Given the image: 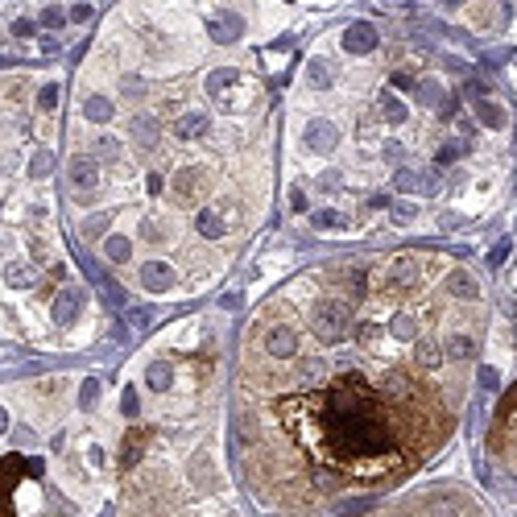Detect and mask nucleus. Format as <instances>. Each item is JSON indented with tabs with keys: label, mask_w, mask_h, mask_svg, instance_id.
I'll use <instances>...</instances> for the list:
<instances>
[{
	"label": "nucleus",
	"mask_w": 517,
	"mask_h": 517,
	"mask_svg": "<svg viewBox=\"0 0 517 517\" xmlns=\"http://www.w3.org/2000/svg\"><path fill=\"white\" fill-rule=\"evenodd\" d=\"M323 455L352 476H381L402 464V426L393 402L376 397L360 376H339L311 402Z\"/></svg>",
	"instance_id": "1"
},
{
	"label": "nucleus",
	"mask_w": 517,
	"mask_h": 517,
	"mask_svg": "<svg viewBox=\"0 0 517 517\" xmlns=\"http://www.w3.org/2000/svg\"><path fill=\"white\" fill-rule=\"evenodd\" d=\"M348 327H352V306L339 302V298H323V302L311 311V331H315L319 339H327V344L344 339Z\"/></svg>",
	"instance_id": "2"
},
{
	"label": "nucleus",
	"mask_w": 517,
	"mask_h": 517,
	"mask_svg": "<svg viewBox=\"0 0 517 517\" xmlns=\"http://www.w3.org/2000/svg\"><path fill=\"white\" fill-rule=\"evenodd\" d=\"M42 464L34 460H21V455H8V460H0V517H13V493H17V484L25 480V476H38Z\"/></svg>",
	"instance_id": "3"
},
{
	"label": "nucleus",
	"mask_w": 517,
	"mask_h": 517,
	"mask_svg": "<svg viewBox=\"0 0 517 517\" xmlns=\"http://www.w3.org/2000/svg\"><path fill=\"white\" fill-rule=\"evenodd\" d=\"M66 178H71V187L79 190V194H92L95 187H99V166H95L92 157H71L66 162Z\"/></svg>",
	"instance_id": "4"
},
{
	"label": "nucleus",
	"mask_w": 517,
	"mask_h": 517,
	"mask_svg": "<svg viewBox=\"0 0 517 517\" xmlns=\"http://www.w3.org/2000/svg\"><path fill=\"white\" fill-rule=\"evenodd\" d=\"M79 306H83V294H79L75 285L58 290V294H54V323H58V327L75 323V319H79Z\"/></svg>",
	"instance_id": "5"
},
{
	"label": "nucleus",
	"mask_w": 517,
	"mask_h": 517,
	"mask_svg": "<svg viewBox=\"0 0 517 517\" xmlns=\"http://www.w3.org/2000/svg\"><path fill=\"white\" fill-rule=\"evenodd\" d=\"M265 352H269V356H278V360L298 356V335H294L290 327H274V331H269V339H265Z\"/></svg>",
	"instance_id": "6"
},
{
	"label": "nucleus",
	"mask_w": 517,
	"mask_h": 517,
	"mask_svg": "<svg viewBox=\"0 0 517 517\" xmlns=\"http://www.w3.org/2000/svg\"><path fill=\"white\" fill-rule=\"evenodd\" d=\"M141 285L145 290H170V285H174V269L162 265V261H149L141 269Z\"/></svg>",
	"instance_id": "7"
},
{
	"label": "nucleus",
	"mask_w": 517,
	"mask_h": 517,
	"mask_svg": "<svg viewBox=\"0 0 517 517\" xmlns=\"http://www.w3.org/2000/svg\"><path fill=\"white\" fill-rule=\"evenodd\" d=\"M207 133V116L203 112H190L183 120H174V137H183V141H194V137H203Z\"/></svg>",
	"instance_id": "8"
},
{
	"label": "nucleus",
	"mask_w": 517,
	"mask_h": 517,
	"mask_svg": "<svg viewBox=\"0 0 517 517\" xmlns=\"http://www.w3.org/2000/svg\"><path fill=\"white\" fill-rule=\"evenodd\" d=\"M34 278H38V274H34V265H25V261H8V265H4V282L13 285V290H29Z\"/></svg>",
	"instance_id": "9"
},
{
	"label": "nucleus",
	"mask_w": 517,
	"mask_h": 517,
	"mask_svg": "<svg viewBox=\"0 0 517 517\" xmlns=\"http://www.w3.org/2000/svg\"><path fill=\"white\" fill-rule=\"evenodd\" d=\"M306 145H311L315 153H327V149H335V129H331V125H323V120H315V125L306 129Z\"/></svg>",
	"instance_id": "10"
},
{
	"label": "nucleus",
	"mask_w": 517,
	"mask_h": 517,
	"mask_svg": "<svg viewBox=\"0 0 517 517\" xmlns=\"http://www.w3.org/2000/svg\"><path fill=\"white\" fill-rule=\"evenodd\" d=\"M199 174H203V170H194V166L178 170V174H174V194H178V199H194L199 187H203V178H199Z\"/></svg>",
	"instance_id": "11"
},
{
	"label": "nucleus",
	"mask_w": 517,
	"mask_h": 517,
	"mask_svg": "<svg viewBox=\"0 0 517 517\" xmlns=\"http://www.w3.org/2000/svg\"><path fill=\"white\" fill-rule=\"evenodd\" d=\"M344 46L352 50V54H360V50H373V46H376L373 25H352V29L344 34Z\"/></svg>",
	"instance_id": "12"
},
{
	"label": "nucleus",
	"mask_w": 517,
	"mask_h": 517,
	"mask_svg": "<svg viewBox=\"0 0 517 517\" xmlns=\"http://www.w3.org/2000/svg\"><path fill=\"white\" fill-rule=\"evenodd\" d=\"M83 116L95 120V125L112 120V99H108V95H87V99H83Z\"/></svg>",
	"instance_id": "13"
},
{
	"label": "nucleus",
	"mask_w": 517,
	"mask_h": 517,
	"mask_svg": "<svg viewBox=\"0 0 517 517\" xmlns=\"http://www.w3.org/2000/svg\"><path fill=\"white\" fill-rule=\"evenodd\" d=\"M194 228L207 236V240H220V236H224V220H220V215H215L211 207H203V211L194 215Z\"/></svg>",
	"instance_id": "14"
},
{
	"label": "nucleus",
	"mask_w": 517,
	"mask_h": 517,
	"mask_svg": "<svg viewBox=\"0 0 517 517\" xmlns=\"http://www.w3.org/2000/svg\"><path fill=\"white\" fill-rule=\"evenodd\" d=\"M145 439H149L145 430H129V434H125V451H120V464H125V468H133V460L145 451Z\"/></svg>",
	"instance_id": "15"
},
{
	"label": "nucleus",
	"mask_w": 517,
	"mask_h": 517,
	"mask_svg": "<svg viewBox=\"0 0 517 517\" xmlns=\"http://www.w3.org/2000/svg\"><path fill=\"white\" fill-rule=\"evenodd\" d=\"M414 360H418V369H439L443 352H439V344H434V339H418V352H414Z\"/></svg>",
	"instance_id": "16"
},
{
	"label": "nucleus",
	"mask_w": 517,
	"mask_h": 517,
	"mask_svg": "<svg viewBox=\"0 0 517 517\" xmlns=\"http://www.w3.org/2000/svg\"><path fill=\"white\" fill-rule=\"evenodd\" d=\"M236 34H240V21L236 17H211V38L215 42H232Z\"/></svg>",
	"instance_id": "17"
},
{
	"label": "nucleus",
	"mask_w": 517,
	"mask_h": 517,
	"mask_svg": "<svg viewBox=\"0 0 517 517\" xmlns=\"http://www.w3.org/2000/svg\"><path fill=\"white\" fill-rule=\"evenodd\" d=\"M120 157V141L116 137H99L95 141V149H92V162L99 166V162H116Z\"/></svg>",
	"instance_id": "18"
},
{
	"label": "nucleus",
	"mask_w": 517,
	"mask_h": 517,
	"mask_svg": "<svg viewBox=\"0 0 517 517\" xmlns=\"http://www.w3.org/2000/svg\"><path fill=\"white\" fill-rule=\"evenodd\" d=\"M133 137H137L145 149H153V145H157V125H153L149 116H137V120H133Z\"/></svg>",
	"instance_id": "19"
},
{
	"label": "nucleus",
	"mask_w": 517,
	"mask_h": 517,
	"mask_svg": "<svg viewBox=\"0 0 517 517\" xmlns=\"http://www.w3.org/2000/svg\"><path fill=\"white\" fill-rule=\"evenodd\" d=\"M331 75H335V71H331L323 58H315V62H311V87H327Z\"/></svg>",
	"instance_id": "20"
},
{
	"label": "nucleus",
	"mask_w": 517,
	"mask_h": 517,
	"mask_svg": "<svg viewBox=\"0 0 517 517\" xmlns=\"http://www.w3.org/2000/svg\"><path fill=\"white\" fill-rule=\"evenodd\" d=\"M129 253H133V248H129L125 236H112V240H108V257H112V261H129Z\"/></svg>",
	"instance_id": "21"
},
{
	"label": "nucleus",
	"mask_w": 517,
	"mask_h": 517,
	"mask_svg": "<svg viewBox=\"0 0 517 517\" xmlns=\"http://www.w3.org/2000/svg\"><path fill=\"white\" fill-rule=\"evenodd\" d=\"M447 352H451L455 360H464V356H472V339H468V335H451V344H447Z\"/></svg>",
	"instance_id": "22"
},
{
	"label": "nucleus",
	"mask_w": 517,
	"mask_h": 517,
	"mask_svg": "<svg viewBox=\"0 0 517 517\" xmlns=\"http://www.w3.org/2000/svg\"><path fill=\"white\" fill-rule=\"evenodd\" d=\"M170 385V364H153L149 369V389H166Z\"/></svg>",
	"instance_id": "23"
},
{
	"label": "nucleus",
	"mask_w": 517,
	"mask_h": 517,
	"mask_svg": "<svg viewBox=\"0 0 517 517\" xmlns=\"http://www.w3.org/2000/svg\"><path fill=\"white\" fill-rule=\"evenodd\" d=\"M120 410H125L129 418H137V410H141V402H137V389H125V397H120Z\"/></svg>",
	"instance_id": "24"
},
{
	"label": "nucleus",
	"mask_w": 517,
	"mask_h": 517,
	"mask_svg": "<svg viewBox=\"0 0 517 517\" xmlns=\"http://www.w3.org/2000/svg\"><path fill=\"white\" fill-rule=\"evenodd\" d=\"M46 170H50V153H46V149H38V153H34V162H29V174H38V178H42Z\"/></svg>",
	"instance_id": "25"
},
{
	"label": "nucleus",
	"mask_w": 517,
	"mask_h": 517,
	"mask_svg": "<svg viewBox=\"0 0 517 517\" xmlns=\"http://www.w3.org/2000/svg\"><path fill=\"white\" fill-rule=\"evenodd\" d=\"M104 228H108V215H92V220L83 224V236H99Z\"/></svg>",
	"instance_id": "26"
},
{
	"label": "nucleus",
	"mask_w": 517,
	"mask_h": 517,
	"mask_svg": "<svg viewBox=\"0 0 517 517\" xmlns=\"http://www.w3.org/2000/svg\"><path fill=\"white\" fill-rule=\"evenodd\" d=\"M54 99H58V87H54V83L38 92V104H42V112H50V108H54Z\"/></svg>",
	"instance_id": "27"
},
{
	"label": "nucleus",
	"mask_w": 517,
	"mask_h": 517,
	"mask_svg": "<svg viewBox=\"0 0 517 517\" xmlns=\"http://www.w3.org/2000/svg\"><path fill=\"white\" fill-rule=\"evenodd\" d=\"M42 21H46V25H62V13H58V8H46Z\"/></svg>",
	"instance_id": "28"
},
{
	"label": "nucleus",
	"mask_w": 517,
	"mask_h": 517,
	"mask_svg": "<svg viewBox=\"0 0 517 517\" xmlns=\"http://www.w3.org/2000/svg\"><path fill=\"white\" fill-rule=\"evenodd\" d=\"M95 389H99L95 381H87V385H83V406H92V402H95Z\"/></svg>",
	"instance_id": "29"
},
{
	"label": "nucleus",
	"mask_w": 517,
	"mask_h": 517,
	"mask_svg": "<svg viewBox=\"0 0 517 517\" xmlns=\"http://www.w3.org/2000/svg\"><path fill=\"white\" fill-rule=\"evenodd\" d=\"M71 17H75V21H87V17H92V4H75V13H71Z\"/></svg>",
	"instance_id": "30"
},
{
	"label": "nucleus",
	"mask_w": 517,
	"mask_h": 517,
	"mask_svg": "<svg viewBox=\"0 0 517 517\" xmlns=\"http://www.w3.org/2000/svg\"><path fill=\"white\" fill-rule=\"evenodd\" d=\"M13 34H17V38H25V34H34V21H17V25H13Z\"/></svg>",
	"instance_id": "31"
},
{
	"label": "nucleus",
	"mask_w": 517,
	"mask_h": 517,
	"mask_svg": "<svg viewBox=\"0 0 517 517\" xmlns=\"http://www.w3.org/2000/svg\"><path fill=\"white\" fill-rule=\"evenodd\" d=\"M8 430V414H4V406H0V434Z\"/></svg>",
	"instance_id": "32"
}]
</instances>
